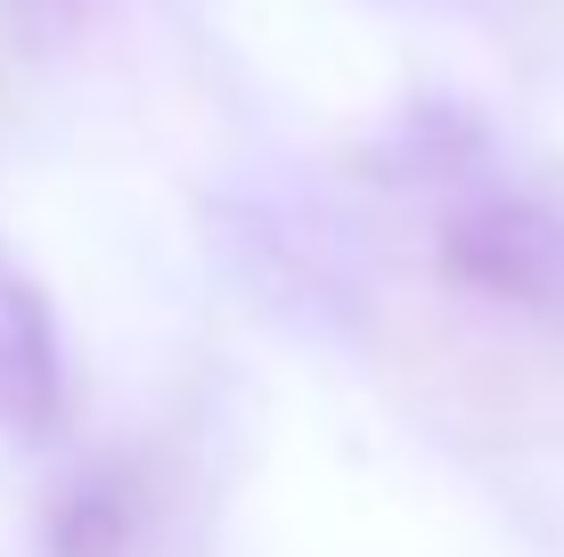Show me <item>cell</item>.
Instances as JSON below:
<instances>
[{"label":"cell","mask_w":564,"mask_h":557,"mask_svg":"<svg viewBox=\"0 0 564 557\" xmlns=\"http://www.w3.org/2000/svg\"><path fill=\"white\" fill-rule=\"evenodd\" d=\"M368 157L384 164V181H475L482 131L466 124L451 99H417L377 148H368Z\"/></svg>","instance_id":"3957f363"},{"label":"cell","mask_w":564,"mask_h":557,"mask_svg":"<svg viewBox=\"0 0 564 557\" xmlns=\"http://www.w3.org/2000/svg\"><path fill=\"white\" fill-rule=\"evenodd\" d=\"M83 9L90 0H0V25H9L25 50H57L74 25H83Z\"/></svg>","instance_id":"5b68a950"},{"label":"cell","mask_w":564,"mask_h":557,"mask_svg":"<svg viewBox=\"0 0 564 557\" xmlns=\"http://www.w3.org/2000/svg\"><path fill=\"white\" fill-rule=\"evenodd\" d=\"M434 263L451 287L499 303V312L564 320V214L532 189L458 181L451 214L434 229Z\"/></svg>","instance_id":"6da1fadb"},{"label":"cell","mask_w":564,"mask_h":557,"mask_svg":"<svg viewBox=\"0 0 564 557\" xmlns=\"http://www.w3.org/2000/svg\"><path fill=\"white\" fill-rule=\"evenodd\" d=\"M131 525H140L131 484L115 468H90V475H74V484L57 492V508H50V557H123Z\"/></svg>","instance_id":"277c9868"},{"label":"cell","mask_w":564,"mask_h":557,"mask_svg":"<svg viewBox=\"0 0 564 557\" xmlns=\"http://www.w3.org/2000/svg\"><path fill=\"white\" fill-rule=\"evenodd\" d=\"M66 427V336L33 271L0 246V435L50 443Z\"/></svg>","instance_id":"7a4b0ae2"}]
</instances>
